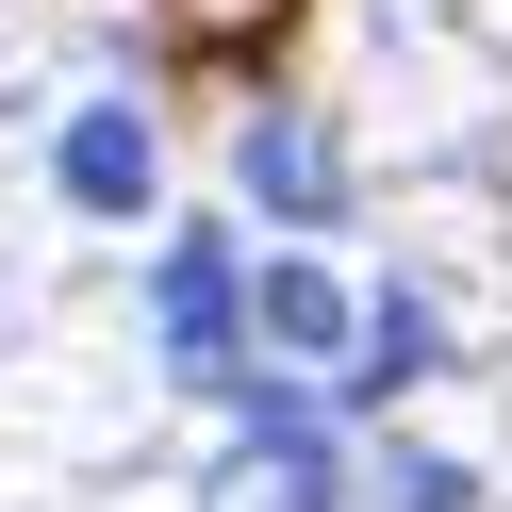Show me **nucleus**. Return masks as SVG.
Listing matches in <instances>:
<instances>
[{
  "instance_id": "f257e3e1",
  "label": "nucleus",
  "mask_w": 512,
  "mask_h": 512,
  "mask_svg": "<svg viewBox=\"0 0 512 512\" xmlns=\"http://www.w3.org/2000/svg\"><path fill=\"white\" fill-rule=\"evenodd\" d=\"M50 182H67V215L133 232V215L166 199V133H149V100H67V133H50Z\"/></svg>"
},
{
  "instance_id": "f03ea898",
  "label": "nucleus",
  "mask_w": 512,
  "mask_h": 512,
  "mask_svg": "<svg viewBox=\"0 0 512 512\" xmlns=\"http://www.w3.org/2000/svg\"><path fill=\"white\" fill-rule=\"evenodd\" d=\"M149 314H166L182 380H265V364H248V265H232V232H182L166 281H149Z\"/></svg>"
},
{
  "instance_id": "7ed1b4c3",
  "label": "nucleus",
  "mask_w": 512,
  "mask_h": 512,
  "mask_svg": "<svg viewBox=\"0 0 512 512\" xmlns=\"http://www.w3.org/2000/svg\"><path fill=\"white\" fill-rule=\"evenodd\" d=\"M232 166H248V199H265L281 232H331V215H347V133L314 100H248V149H232Z\"/></svg>"
},
{
  "instance_id": "20e7f679",
  "label": "nucleus",
  "mask_w": 512,
  "mask_h": 512,
  "mask_svg": "<svg viewBox=\"0 0 512 512\" xmlns=\"http://www.w3.org/2000/svg\"><path fill=\"white\" fill-rule=\"evenodd\" d=\"M347 331H364V298H347L331 265H248V364L347 380Z\"/></svg>"
},
{
  "instance_id": "39448f33",
  "label": "nucleus",
  "mask_w": 512,
  "mask_h": 512,
  "mask_svg": "<svg viewBox=\"0 0 512 512\" xmlns=\"http://www.w3.org/2000/svg\"><path fill=\"white\" fill-rule=\"evenodd\" d=\"M149 34L199 83H281V50L314 34V0H149Z\"/></svg>"
},
{
  "instance_id": "423d86ee",
  "label": "nucleus",
  "mask_w": 512,
  "mask_h": 512,
  "mask_svg": "<svg viewBox=\"0 0 512 512\" xmlns=\"http://www.w3.org/2000/svg\"><path fill=\"white\" fill-rule=\"evenodd\" d=\"M215 512H331V463H314L298 413H281L265 446H232V463H215Z\"/></svg>"
},
{
  "instance_id": "0eeeda50",
  "label": "nucleus",
  "mask_w": 512,
  "mask_h": 512,
  "mask_svg": "<svg viewBox=\"0 0 512 512\" xmlns=\"http://www.w3.org/2000/svg\"><path fill=\"white\" fill-rule=\"evenodd\" d=\"M397 512H463V479H446V463H397Z\"/></svg>"
}]
</instances>
